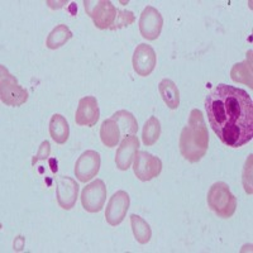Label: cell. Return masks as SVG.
Masks as SVG:
<instances>
[{"instance_id": "17", "label": "cell", "mask_w": 253, "mask_h": 253, "mask_svg": "<svg viewBox=\"0 0 253 253\" xmlns=\"http://www.w3.org/2000/svg\"><path fill=\"white\" fill-rule=\"evenodd\" d=\"M158 90L167 107L170 109H177L180 105V91L176 84L170 79H164L158 85Z\"/></svg>"}, {"instance_id": "3", "label": "cell", "mask_w": 253, "mask_h": 253, "mask_svg": "<svg viewBox=\"0 0 253 253\" xmlns=\"http://www.w3.org/2000/svg\"><path fill=\"white\" fill-rule=\"evenodd\" d=\"M208 205L220 218L228 219L233 215L237 208V199L230 193L225 182H215L208 191Z\"/></svg>"}, {"instance_id": "11", "label": "cell", "mask_w": 253, "mask_h": 253, "mask_svg": "<svg viewBox=\"0 0 253 253\" xmlns=\"http://www.w3.org/2000/svg\"><path fill=\"white\" fill-rule=\"evenodd\" d=\"M79 195L78 182L70 176H60L56 181V198L62 209L71 210L75 207Z\"/></svg>"}, {"instance_id": "21", "label": "cell", "mask_w": 253, "mask_h": 253, "mask_svg": "<svg viewBox=\"0 0 253 253\" xmlns=\"http://www.w3.org/2000/svg\"><path fill=\"white\" fill-rule=\"evenodd\" d=\"M130 225H132L133 236H134L135 241L138 242V243L146 245V243L151 241L152 230H151L150 224L144 219H142L139 215L132 214L130 215Z\"/></svg>"}, {"instance_id": "20", "label": "cell", "mask_w": 253, "mask_h": 253, "mask_svg": "<svg viewBox=\"0 0 253 253\" xmlns=\"http://www.w3.org/2000/svg\"><path fill=\"white\" fill-rule=\"evenodd\" d=\"M72 38V33L69 27L65 24H58L52 29L46 41V47L49 49H57L69 42Z\"/></svg>"}, {"instance_id": "24", "label": "cell", "mask_w": 253, "mask_h": 253, "mask_svg": "<svg viewBox=\"0 0 253 253\" xmlns=\"http://www.w3.org/2000/svg\"><path fill=\"white\" fill-rule=\"evenodd\" d=\"M49 153H51V144H49L48 141H43L42 143H41L38 153L35 156V157H33V160H32V165L35 166L38 161H42V160H46V158H48Z\"/></svg>"}, {"instance_id": "6", "label": "cell", "mask_w": 253, "mask_h": 253, "mask_svg": "<svg viewBox=\"0 0 253 253\" xmlns=\"http://www.w3.org/2000/svg\"><path fill=\"white\" fill-rule=\"evenodd\" d=\"M133 171L141 181H151L161 173L162 162L160 158L146 151H138L135 153Z\"/></svg>"}, {"instance_id": "19", "label": "cell", "mask_w": 253, "mask_h": 253, "mask_svg": "<svg viewBox=\"0 0 253 253\" xmlns=\"http://www.w3.org/2000/svg\"><path fill=\"white\" fill-rule=\"evenodd\" d=\"M252 51L248 52V57L243 62L236 63L230 72V76L236 83H242L252 87Z\"/></svg>"}, {"instance_id": "12", "label": "cell", "mask_w": 253, "mask_h": 253, "mask_svg": "<svg viewBox=\"0 0 253 253\" xmlns=\"http://www.w3.org/2000/svg\"><path fill=\"white\" fill-rule=\"evenodd\" d=\"M157 56L156 52L150 44L141 43L137 46L133 53V69L139 76L151 75L156 67Z\"/></svg>"}, {"instance_id": "4", "label": "cell", "mask_w": 253, "mask_h": 253, "mask_svg": "<svg viewBox=\"0 0 253 253\" xmlns=\"http://www.w3.org/2000/svg\"><path fill=\"white\" fill-rule=\"evenodd\" d=\"M0 99L8 107H20L28 100V91L3 65L0 66Z\"/></svg>"}, {"instance_id": "7", "label": "cell", "mask_w": 253, "mask_h": 253, "mask_svg": "<svg viewBox=\"0 0 253 253\" xmlns=\"http://www.w3.org/2000/svg\"><path fill=\"white\" fill-rule=\"evenodd\" d=\"M107 200V186L103 180L96 178L84 187L81 193V204L89 213H99Z\"/></svg>"}, {"instance_id": "13", "label": "cell", "mask_w": 253, "mask_h": 253, "mask_svg": "<svg viewBox=\"0 0 253 253\" xmlns=\"http://www.w3.org/2000/svg\"><path fill=\"white\" fill-rule=\"evenodd\" d=\"M100 117L99 104L94 96H85L80 99L79 107L76 109L75 122L78 126H94Z\"/></svg>"}, {"instance_id": "15", "label": "cell", "mask_w": 253, "mask_h": 253, "mask_svg": "<svg viewBox=\"0 0 253 253\" xmlns=\"http://www.w3.org/2000/svg\"><path fill=\"white\" fill-rule=\"evenodd\" d=\"M49 135L58 144L66 143L70 137V126L61 114H53L49 121Z\"/></svg>"}, {"instance_id": "18", "label": "cell", "mask_w": 253, "mask_h": 253, "mask_svg": "<svg viewBox=\"0 0 253 253\" xmlns=\"http://www.w3.org/2000/svg\"><path fill=\"white\" fill-rule=\"evenodd\" d=\"M112 118L118 124L123 138L126 135H134L138 132V123L132 113L126 112V110H119L113 114Z\"/></svg>"}, {"instance_id": "16", "label": "cell", "mask_w": 253, "mask_h": 253, "mask_svg": "<svg viewBox=\"0 0 253 253\" xmlns=\"http://www.w3.org/2000/svg\"><path fill=\"white\" fill-rule=\"evenodd\" d=\"M122 138L121 129H119L118 124L113 118L105 119L100 126V139L104 146L115 147L119 143Z\"/></svg>"}, {"instance_id": "25", "label": "cell", "mask_w": 253, "mask_h": 253, "mask_svg": "<svg viewBox=\"0 0 253 253\" xmlns=\"http://www.w3.org/2000/svg\"><path fill=\"white\" fill-rule=\"evenodd\" d=\"M24 243H26V241H24V238L22 236H18L17 238L14 239V251H17V252H20V251L23 250L24 248Z\"/></svg>"}, {"instance_id": "5", "label": "cell", "mask_w": 253, "mask_h": 253, "mask_svg": "<svg viewBox=\"0 0 253 253\" xmlns=\"http://www.w3.org/2000/svg\"><path fill=\"white\" fill-rule=\"evenodd\" d=\"M85 12L94 22L95 27L99 29L112 28L117 17V8L113 5L112 1L108 0H85Z\"/></svg>"}, {"instance_id": "1", "label": "cell", "mask_w": 253, "mask_h": 253, "mask_svg": "<svg viewBox=\"0 0 253 253\" xmlns=\"http://www.w3.org/2000/svg\"><path fill=\"white\" fill-rule=\"evenodd\" d=\"M205 109L221 143L238 148L252 141L253 105L247 91L219 84L205 99Z\"/></svg>"}, {"instance_id": "8", "label": "cell", "mask_w": 253, "mask_h": 253, "mask_svg": "<svg viewBox=\"0 0 253 253\" xmlns=\"http://www.w3.org/2000/svg\"><path fill=\"white\" fill-rule=\"evenodd\" d=\"M162 27H164V18L161 13L153 6H146L139 18V32L142 37L148 41L157 40L161 35Z\"/></svg>"}, {"instance_id": "23", "label": "cell", "mask_w": 253, "mask_h": 253, "mask_svg": "<svg viewBox=\"0 0 253 253\" xmlns=\"http://www.w3.org/2000/svg\"><path fill=\"white\" fill-rule=\"evenodd\" d=\"M135 17L130 10H126V9H117V17H115L114 24L110 29L115 31V29H121L124 27H128L130 24L134 23Z\"/></svg>"}, {"instance_id": "2", "label": "cell", "mask_w": 253, "mask_h": 253, "mask_svg": "<svg viewBox=\"0 0 253 253\" xmlns=\"http://www.w3.org/2000/svg\"><path fill=\"white\" fill-rule=\"evenodd\" d=\"M209 146V134L203 113L191 110L189 123L180 134V152L191 164L199 162L205 156Z\"/></svg>"}, {"instance_id": "10", "label": "cell", "mask_w": 253, "mask_h": 253, "mask_svg": "<svg viewBox=\"0 0 253 253\" xmlns=\"http://www.w3.org/2000/svg\"><path fill=\"white\" fill-rule=\"evenodd\" d=\"M100 170V155L96 151H85L75 164V175L80 182H87Z\"/></svg>"}, {"instance_id": "22", "label": "cell", "mask_w": 253, "mask_h": 253, "mask_svg": "<svg viewBox=\"0 0 253 253\" xmlns=\"http://www.w3.org/2000/svg\"><path fill=\"white\" fill-rule=\"evenodd\" d=\"M161 135V123L156 117H151L146 122L142 132V139L146 146H153Z\"/></svg>"}, {"instance_id": "9", "label": "cell", "mask_w": 253, "mask_h": 253, "mask_svg": "<svg viewBox=\"0 0 253 253\" xmlns=\"http://www.w3.org/2000/svg\"><path fill=\"white\" fill-rule=\"evenodd\" d=\"M129 195L124 190H119L113 194L107 205V209H105V219H107L108 224H110L112 227H117L121 224L126 218V211L129 209Z\"/></svg>"}, {"instance_id": "14", "label": "cell", "mask_w": 253, "mask_h": 253, "mask_svg": "<svg viewBox=\"0 0 253 253\" xmlns=\"http://www.w3.org/2000/svg\"><path fill=\"white\" fill-rule=\"evenodd\" d=\"M139 141L135 135H126L115 153V164L121 171H126L132 165L135 153L138 152Z\"/></svg>"}]
</instances>
